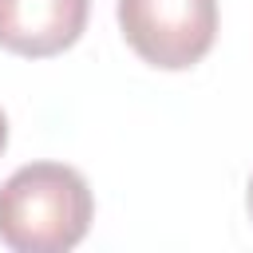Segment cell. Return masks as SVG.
I'll return each instance as SVG.
<instances>
[{
    "instance_id": "1",
    "label": "cell",
    "mask_w": 253,
    "mask_h": 253,
    "mask_svg": "<svg viewBox=\"0 0 253 253\" xmlns=\"http://www.w3.org/2000/svg\"><path fill=\"white\" fill-rule=\"evenodd\" d=\"M95 217L87 178L63 162H28L0 186V241L12 253H67Z\"/></svg>"
},
{
    "instance_id": "2",
    "label": "cell",
    "mask_w": 253,
    "mask_h": 253,
    "mask_svg": "<svg viewBox=\"0 0 253 253\" xmlns=\"http://www.w3.org/2000/svg\"><path fill=\"white\" fill-rule=\"evenodd\" d=\"M115 16L126 47L158 71L202 63L217 40V0H115Z\"/></svg>"
},
{
    "instance_id": "3",
    "label": "cell",
    "mask_w": 253,
    "mask_h": 253,
    "mask_svg": "<svg viewBox=\"0 0 253 253\" xmlns=\"http://www.w3.org/2000/svg\"><path fill=\"white\" fill-rule=\"evenodd\" d=\"M91 0H0V47L24 59H47L79 43Z\"/></svg>"
},
{
    "instance_id": "4",
    "label": "cell",
    "mask_w": 253,
    "mask_h": 253,
    "mask_svg": "<svg viewBox=\"0 0 253 253\" xmlns=\"http://www.w3.org/2000/svg\"><path fill=\"white\" fill-rule=\"evenodd\" d=\"M4 146H8V115L0 107V154H4Z\"/></svg>"
},
{
    "instance_id": "5",
    "label": "cell",
    "mask_w": 253,
    "mask_h": 253,
    "mask_svg": "<svg viewBox=\"0 0 253 253\" xmlns=\"http://www.w3.org/2000/svg\"><path fill=\"white\" fill-rule=\"evenodd\" d=\"M245 206H249V217H253V178H249V190H245Z\"/></svg>"
}]
</instances>
